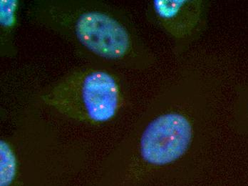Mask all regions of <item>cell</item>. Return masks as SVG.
<instances>
[{
    "label": "cell",
    "mask_w": 248,
    "mask_h": 186,
    "mask_svg": "<svg viewBox=\"0 0 248 186\" xmlns=\"http://www.w3.org/2000/svg\"><path fill=\"white\" fill-rule=\"evenodd\" d=\"M45 101L77 120L101 123L116 116L122 98L116 80L107 72L96 70L60 83L46 95Z\"/></svg>",
    "instance_id": "1"
},
{
    "label": "cell",
    "mask_w": 248,
    "mask_h": 186,
    "mask_svg": "<svg viewBox=\"0 0 248 186\" xmlns=\"http://www.w3.org/2000/svg\"><path fill=\"white\" fill-rule=\"evenodd\" d=\"M194 137L190 116L179 109L170 110L151 120L139 142L142 159L148 164L164 166L184 156Z\"/></svg>",
    "instance_id": "2"
},
{
    "label": "cell",
    "mask_w": 248,
    "mask_h": 186,
    "mask_svg": "<svg viewBox=\"0 0 248 186\" xmlns=\"http://www.w3.org/2000/svg\"><path fill=\"white\" fill-rule=\"evenodd\" d=\"M76 34L95 54L118 61L137 57V43L125 24L109 15L89 12L78 18Z\"/></svg>",
    "instance_id": "3"
},
{
    "label": "cell",
    "mask_w": 248,
    "mask_h": 186,
    "mask_svg": "<svg viewBox=\"0 0 248 186\" xmlns=\"http://www.w3.org/2000/svg\"><path fill=\"white\" fill-rule=\"evenodd\" d=\"M153 10L158 24L176 43H186L197 34L205 19L202 0H155Z\"/></svg>",
    "instance_id": "4"
},
{
    "label": "cell",
    "mask_w": 248,
    "mask_h": 186,
    "mask_svg": "<svg viewBox=\"0 0 248 186\" xmlns=\"http://www.w3.org/2000/svg\"><path fill=\"white\" fill-rule=\"evenodd\" d=\"M1 175L0 186H11L16 176V163L11 148L1 141Z\"/></svg>",
    "instance_id": "5"
},
{
    "label": "cell",
    "mask_w": 248,
    "mask_h": 186,
    "mask_svg": "<svg viewBox=\"0 0 248 186\" xmlns=\"http://www.w3.org/2000/svg\"><path fill=\"white\" fill-rule=\"evenodd\" d=\"M239 95H240L239 101L243 105V106L246 108L248 114V85L245 87Z\"/></svg>",
    "instance_id": "6"
}]
</instances>
